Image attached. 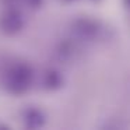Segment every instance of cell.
<instances>
[{"label":"cell","instance_id":"cell-1","mask_svg":"<svg viewBox=\"0 0 130 130\" xmlns=\"http://www.w3.org/2000/svg\"><path fill=\"white\" fill-rule=\"evenodd\" d=\"M34 83V69L27 62H13L3 71V87L13 95H23Z\"/></svg>","mask_w":130,"mask_h":130},{"label":"cell","instance_id":"cell-2","mask_svg":"<svg viewBox=\"0 0 130 130\" xmlns=\"http://www.w3.org/2000/svg\"><path fill=\"white\" fill-rule=\"evenodd\" d=\"M25 27L24 14L17 7H9L0 15V31L6 35H15Z\"/></svg>","mask_w":130,"mask_h":130},{"label":"cell","instance_id":"cell-3","mask_svg":"<svg viewBox=\"0 0 130 130\" xmlns=\"http://www.w3.org/2000/svg\"><path fill=\"white\" fill-rule=\"evenodd\" d=\"M71 31L74 37L81 41H92L101 32V25L98 21L90 18H78L71 24Z\"/></svg>","mask_w":130,"mask_h":130},{"label":"cell","instance_id":"cell-4","mask_svg":"<svg viewBox=\"0 0 130 130\" xmlns=\"http://www.w3.org/2000/svg\"><path fill=\"white\" fill-rule=\"evenodd\" d=\"M23 120L24 124H25L27 129H41V127L45 124L46 118H45V113L42 112L41 109L38 108H27L23 113Z\"/></svg>","mask_w":130,"mask_h":130},{"label":"cell","instance_id":"cell-5","mask_svg":"<svg viewBox=\"0 0 130 130\" xmlns=\"http://www.w3.org/2000/svg\"><path fill=\"white\" fill-rule=\"evenodd\" d=\"M62 84H63L62 74L55 69H51L43 74V87L46 90H51V91L57 90V88L62 87Z\"/></svg>","mask_w":130,"mask_h":130},{"label":"cell","instance_id":"cell-6","mask_svg":"<svg viewBox=\"0 0 130 130\" xmlns=\"http://www.w3.org/2000/svg\"><path fill=\"white\" fill-rule=\"evenodd\" d=\"M20 2H23L27 6H29L31 9H39L43 3V0H20Z\"/></svg>","mask_w":130,"mask_h":130},{"label":"cell","instance_id":"cell-7","mask_svg":"<svg viewBox=\"0 0 130 130\" xmlns=\"http://www.w3.org/2000/svg\"><path fill=\"white\" fill-rule=\"evenodd\" d=\"M124 4H126V7L130 10V0H124Z\"/></svg>","mask_w":130,"mask_h":130},{"label":"cell","instance_id":"cell-8","mask_svg":"<svg viewBox=\"0 0 130 130\" xmlns=\"http://www.w3.org/2000/svg\"><path fill=\"white\" fill-rule=\"evenodd\" d=\"M64 2H73V0H64Z\"/></svg>","mask_w":130,"mask_h":130}]
</instances>
